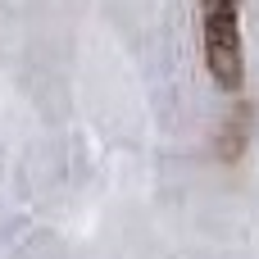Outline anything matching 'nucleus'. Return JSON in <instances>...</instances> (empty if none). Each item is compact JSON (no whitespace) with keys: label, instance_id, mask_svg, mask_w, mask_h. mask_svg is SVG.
Instances as JSON below:
<instances>
[{"label":"nucleus","instance_id":"obj_1","mask_svg":"<svg viewBox=\"0 0 259 259\" xmlns=\"http://www.w3.org/2000/svg\"><path fill=\"white\" fill-rule=\"evenodd\" d=\"M200 41H205V68L214 87L228 96H241L246 87L241 0H200Z\"/></svg>","mask_w":259,"mask_h":259},{"label":"nucleus","instance_id":"obj_2","mask_svg":"<svg viewBox=\"0 0 259 259\" xmlns=\"http://www.w3.org/2000/svg\"><path fill=\"white\" fill-rule=\"evenodd\" d=\"M250 127H255V109L241 100V105H237V127H232V123L223 127V132H228L223 146H219V159H223V164H237V159H241V150H246V141H250Z\"/></svg>","mask_w":259,"mask_h":259}]
</instances>
